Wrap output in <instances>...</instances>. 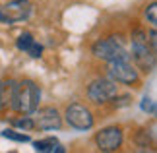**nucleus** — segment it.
Wrapping results in <instances>:
<instances>
[{
  "label": "nucleus",
  "instance_id": "obj_2",
  "mask_svg": "<svg viewBox=\"0 0 157 153\" xmlns=\"http://www.w3.org/2000/svg\"><path fill=\"white\" fill-rule=\"evenodd\" d=\"M41 97H43V91H41V85L35 79L12 78L8 111H12L14 114H33L41 105Z\"/></svg>",
  "mask_w": 157,
  "mask_h": 153
},
{
  "label": "nucleus",
  "instance_id": "obj_8",
  "mask_svg": "<svg viewBox=\"0 0 157 153\" xmlns=\"http://www.w3.org/2000/svg\"><path fill=\"white\" fill-rule=\"evenodd\" d=\"M33 120H35V130L41 132H58L64 128V118L58 107L54 105H45L33 113Z\"/></svg>",
  "mask_w": 157,
  "mask_h": 153
},
{
  "label": "nucleus",
  "instance_id": "obj_7",
  "mask_svg": "<svg viewBox=\"0 0 157 153\" xmlns=\"http://www.w3.org/2000/svg\"><path fill=\"white\" fill-rule=\"evenodd\" d=\"M126 140V130L122 124H109L93 134V145L101 153H117L122 149Z\"/></svg>",
  "mask_w": 157,
  "mask_h": 153
},
{
  "label": "nucleus",
  "instance_id": "obj_16",
  "mask_svg": "<svg viewBox=\"0 0 157 153\" xmlns=\"http://www.w3.org/2000/svg\"><path fill=\"white\" fill-rule=\"evenodd\" d=\"M144 21L149 23V27L157 25V2L151 0L149 4L144 6Z\"/></svg>",
  "mask_w": 157,
  "mask_h": 153
},
{
  "label": "nucleus",
  "instance_id": "obj_3",
  "mask_svg": "<svg viewBox=\"0 0 157 153\" xmlns=\"http://www.w3.org/2000/svg\"><path fill=\"white\" fill-rule=\"evenodd\" d=\"M89 54L105 64L111 60H120V58H130L128 51V35L126 31H109L103 33L101 37L93 39L89 45Z\"/></svg>",
  "mask_w": 157,
  "mask_h": 153
},
{
  "label": "nucleus",
  "instance_id": "obj_17",
  "mask_svg": "<svg viewBox=\"0 0 157 153\" xmlns=\"http://www.w3.org/2000/svg\"><path fill=\"white\" fill-rule=\"evenodd\" d=\"M140 109H142V113H146V114H149V116H155V113H157V105H155V101L151 99V97H147V95L142 99Z\"/></svg>",
  "mask_w": 157,
  "mask_h": 153
},
{
  "label": "nucleus",
  "instance_id": "obj_15",
  "mask_svg": "<svg viewBox=\"0 0 157 153\" xmlns=\"http://www.w3.org/2000/svg\"><path fill=\"white\" fill-rule=\"evenodd\" d=\"M0 136L10 140V142H16V143H29L31 142V136H29V134H23L21 130H16V128H6V130L0 132Z\"/></svg>",
  "mask_w": 157,
  "mask_h": 153
},
{
  "label": "nucleus",
  "instance_id": "obj_9",
  "mask_svg": "<svg viewBox=\"0 0 157 153\" xmlns=\"http://www.w3.org/2000/svg\"><path fill=\"white\" fill-rule=\"evenodd\" d=\"M0 12H2V17H4L2 23L14 25V23L27 21L29 17H31L33 6H31L29 0H10V2H6L2 8H0Z\"/></svg>",
  "mask_w": 157,
  "mask_h": 153
},
{
  "label": "nucleus",
  "instance_id": "obj_1",
  "mask_svg": "<svg viewBox=\"0 0 157 153\" xmlns=\"http://www.w3.org/2000/svg\"><path fill=\"white\" fill-rule=\"evenodd\" d=\"M146 25L140 21H130L128 25V31H126V35H128V51H130V60L132 64L136 66L138 70L142 72V76H147L151 74V72L155 70V51L151 47H149L147 43V33H146Z\"/></svg>",
  "mask_w": 157,
  "mask_h": 153
},
{
  "label": "nucleus",
  "instance_id": "obj_14",
  "mask_svg": "<svg viewBox=\"0 0 157 153\" xmlns=\"http://www.w3.org/2000/svg\"><path fill=\"white\" fill-rule=\"evenodd\" d=\"M10 89H12V78H8V79L0 78V114H4L6 111H8Z\"/></svg>",
  "mask_w": 157,
  "mask_h": 153
},
{
  "label": "nucleus",
  "instance_id": "obj_6",
  "mask_svg": "<svg viewBox=\"0 0 157 153\" xmlns=\"http://www.w3.org/2000/svg\"><path fill=\"white\" fill-rule=\"evenodd\" d=\"M120 91V85L109 76H97L86 85V101L95 109L109 107Z\"/></svg>",
  "mask_w": 157,
  "mask_h": 153
},
{
  "label": "nucleus",
  "instance_id": "obj_5",
  "mask_svg": "<svg viewBox=\"0 0 157 153\" xmlns=\"http://www.w3.org/2000/svg\"><path fill=\"white\" fill-rule=\"evenodd\" d=\"M105 76L114 79L118 85H124L128 89H140L144 85V76L142 72L132 64L130 58H120V60H111L103 64Z\"/></svg>",
  "mask_w": 157,
  "mask_h": 153
},
{
  "label": "nucleus",
  "instance_id": "obj_18",
  "mask_svg": "<svg viewBox=\"0 0 157 153\" xmlns=\"http://www.w3.org/2000/svg\"><path fill=\"white\" fill-rule=\"evenodd\" d=\"M4 21V17H2V12H0V23H2Z\"/></svg>",
  "mask_w": 157,
  "mask_h": 153
},
{
  "label": "nucleus",
  "instance_id": "obj_10",
  "mask_svg": "<svg viewBox=\"0 0 157 153\" xmlns=\"http://www.w3.org/2000/svg\"><path fill=\"white\" fill-rule=\"evenodd\" d=\"M16 48L20 52H25L27 56H31V58H41L43 56V51H45V47L33 37V33H29V31H23V33L17 35Z\"/></svg>",
  "mask_w": 157,
  "mask_h": 153
},
{
  "label": "nucleus",
  "instance_id": "obj_13",
  "mask_svg": "<svg viewBox=\"0 0 157 153\" xmlns=\"http://www.w3.org/2000/svg\"><path fill=\"white\" fill-rule=\"evenodd\" d=\"M10 126L21 132H33L35 130L33 114H16L14 118H10Z\"/></svg>",
  "mask_w": 157,
  "mask_h": 153
},
{
  "label": "nucleus",
  "instance_id": "obj_12",
  "mask_svg": "<svg viewBox=\"0 0 157 153\" xmlns=\"http://www.w3.org/2000/svg\"><path fill=\"white\" fill-rule=\"evenodd\" d=\"M33 149L39 151V153H64L66 151V147L54 136H47V138L35 140V142H33Z\"/></svg>",
  "mask_w": 157,
  "mask_h": 153
},
{
  "label": "nucleus",
  "instance_id": "obj_11",
  "mask_svg": "<svg viewBox=\"0 0 157 153\" xmlns=\"http://www.w3.org/2000/svg\"><path fill=\"white\" fill-rule=\"evenodd\" d=\"M132 143L136 145L138 149L142 151H153L155 147V124L151 122V126H140L136 128L134 134H132Z\"/></svg>",
  "mask_w": 157,
  "mask_h": 153
},
{
  "label": "nucleus",
  "instance_id": "obj_4",
  "mask_svg": "<svg viewBox=\"0 0 157 153\" xmlns=\"http://www.w3.org/2000/svg\"><path fill=\"white\" fill-rule=\"evenodd\" d=\"M62 118H64V124L76 132H89L95 128V122H97L93 107L83 101L66 103L62 111Z\"/></svg>",
  "mask_w": 157,
  "mask_h": 153
}]
</instances>
